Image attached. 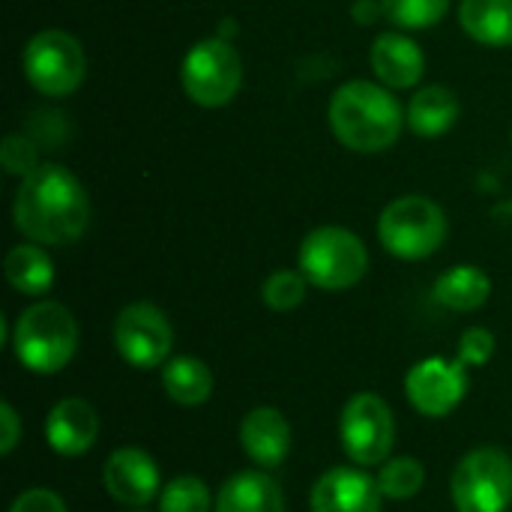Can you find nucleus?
I'll return each mask as SVG.
<instances>
[{
	"mask_svg": "<svg viewBox=\"0 0 512 512\" xmlns=\"http://www.w3.org/2000/svg\"><path fill=\"white\" fill-rule=\"evenodd\" d=\"M327 120L339 144L354 153L390 150L399 141L402 126L408 123L390 87L375 84V81H360V78L342 84L333 93Z\"/></svg>",
	"mask_w": 512,
	"mask_h": 512,
	"instance_id": "nucleus-2",
	"label": "nucleus"
},
{
	"mask_svg": "<svg viewBox=\"0 0 512 512\" xmlns=\"http://www.w3.org/2000/svg\"><path fill=\"white\" fill-rule=\"evenodd\" d=\"M450 495L459 512H507L512 504V459L498 447L471 450L453 471Z\"/></svg>",
	"mask_w": 512,
	"mask_h": 512,
	"instance_id": "nucleus-8",
	"label": "nucleus"
},
{
	"mask_svg": "<svg viewBox=\"0 0 512 512\" xmlns=\"http://www.w3.org/2000/svg\"><path fill=\"white\" fill-rule=\"evenodd\" d=\"M174 345L165 312L153 303H129L114 321V348L135 369H156Z\"/></svg>",
	"mask_w": 512,
	"mask_h": 512,
	"instance_id": "nucleus-10",
	"label": "nucleus"
},
{
	"mask_svg": "<svg viewBox=\"0 0 512 512\" xmlns=\"http://www.w3.org/2000/svg\"><path fill=\"white\" fill-rule=\"evenodd\" d=\"M423 483H426V468L411 456L387 459L381 474H378L381 495L390 501H408V498L420 495Z\"/></svg>",
	"mask_w": 512,
	"mask_h": 512,
	"instance_id": "nucleus-23",
	"label": "nucleus"
},
{
	"mask_svg": "<svg viewBox=\"0 0 512 512\" xmlns=\"http://www.w3.org/2000/svg\"><path fill=\"white\" fill-rule=\"evenodd\" d=\"M162 387L171 402L195 408L213 396V372L198 357H174L162 369Z\"/></svg>",
	"mask_w": 512,
	"mask_h": 512,
	"instance_id": "nucleus-22",
	"label": "nucleus"
},
{
	"mask_svg": "<svg viewBox=\"0 0 512 512\" xmlns=\"http://www.w3.org/2000/svg\"><path fill=\"white\" fill-rule=\"evenodd\" d=\"M432 294L450 312H477L486 306V300L492 294V282L480 267L459 264L438 276Z\"/></svg>",
	"mask_w": 512,
	"mask_h": 512,
	"instance_id": "nucleus-20",
	"label": "nucleus"
},
{
	"mask_svg": "<svg viewBox=\"0 0 512 512\" xmlns=\"http://www.w3.org/2000/svg\"><path fill=\"white\" fill-rule=\"evenodd\" d=\"M369 267L363 240L342 225H321L300 243V273L321 291L354 288Z\"/></svg>",
	"mask_w": 512,
	"mask_h": 512,
	"instance_id": "nucleus-5",
	"label": "nucleus"
},
{
	"mask_svg": "<svg viewBox=\"0 0 512 512\" xmlns=\"http://www.w3.org/2000/svg\"><path fill=\"white\" fill-rule=\"evenodd\" d=\"M0 429H3V435H0V453L9 456L15 450L18 438H21V420H18V414H15V408L9 402L0 405Z\"/></svg>",
	"mask_w": 512,
	"mask_h": 512,
	"instance_id": "nucleus-30",
	"label": "nucleus"
},
{
	"mask_svg": "<svg viewBox=\"0 0 512 512\" xmlns=\"http://www.w3.org/2000/svg\"><path fill=\"white\" fill-rule=\"evenodd\" d=\"M306 288H309V279L303 273L276 270V273L267 276V282L261 288V297L273 312H291L306 300Z\"/></svg>",
	"mask_w": 512,
	"mask_h": 512,
	"instance_id": "nucleus-26",
	"label": "nucleus"
},
{
	"mask_svg": "<svg viewBox=\"0 0 512 512\" xmlns=\"http://www.w3.org/2000/svg\"><path fill=\"white\" fill-rule=\"evenodd\" d=\"M462 30L489 48L512 45V0H462L459 3Z\"/></svg>",
	"mask_w": 512,
	"mask_h": 512,
	"instance_id": "nucleus-19",
	"label": "nucleus"
},
{
	"mask_svg": "<svg viewBox=\"0 0 512 512\" xmlns=\"http://www.w3.org/2000/svg\"><path fill=\"white\" fill-rule=\"evenodd\" d=\"M21 69L36 93L48 99H63L81 87L87 72V57L72 33L48 27L30 36V42L24 45Z\"/></svg>",
	"mask_w": 512,
	"mask_h": 512,
	"instance_id": "nucleus-6",
	"label": "nucleus"
},
{
	"mask_svg": "<svg viewBox=\"0 0 512 512\" xmlns=\"http://www.w3.org/2000/svg\"><path fill=\"white\" fill-rule=\"evenodd\" d=\"M351 15L357 24H375L378 15H384V6H381V0H357Z\"/></svg>",
	"mask_w": 512,
	"mask_h": 512,
	"instance_id": "nucleus-31",
	"label": "nucleus"
},
{
	"mask_svg": "<svg viewBox=\"0 0 512 512\" xmlns=\"http://www.w3.org/2000/svg\"><path fill=\"white\" fill-rule=\"evenodd\" d=\"M105 492L123 507H147L162 495V477L156 462L138 447H120L108 456L102 468Z\"/></svg>",
	"mask_w": 512,
	"mask_h": 512,
	"instance_id": "nucleus-12",
	"label": "nucleus"
},
{
	"mask_svg": "<svg viewBox=\"0 0 512 512\" xmlns=\"http://www.w3.org/2000/svg\"><path fill=\"white\" fill-rule=\"evenodd\" d=\"M78 348V324L63 303L39 300L24 309L12 330V351L33 375H57Z\"/></svg>",
	"mask_w": 512,
	"mask_h": 512,
	"instance_id": "nucleus-3",
	"label": "nucleus"
},
{
	"mask_svg": "<svg viewBox=\"0 0 512 512\" xmlns=\"http://www.w3.org/2000/svg\"><path fill=\"white\" fill-rule=\"evenodd\" d=\"M159 512H213V495L198 477H177L159 495Z\"/></svg>",
	"mask_w": 512,
	"mask_h": 512,
	"instance_id": "nucleus-25",
	"label": "nucleus"
},
{
	"mask_svg": "<svg viewBox=\"0 0 512 512\" xmlns=\"http://www.w3.org/2000/svg\"><path fill=\"white\" fill-rule=\"evenodd\" d=\"M381 6L399 30H426L447 15L450 0H381Z\"/></svg>",
	"mask_w": 512,
	"mask_h": 512,
	"instance_id": "nucleus-24",
	"label": "nucleus"
},
{
	"mask_svg": "<svg viewBox=\"0 0 512 512\" xmlns=\"http://www.w3.org/2000/svg\"><path fill=\"white\" fill-rule=\"evenodd\" d=\"M216 512H285V495L267 471H240L219 489Z\"/></svg>",
	"mask_w": 512,
	"mask_h": 512,
	"instance_id": "nucleus-17",
	"label": "nucleus"
},
{
	"mask_svg": "<svg viewBox=\"0 0 512 512\" xmlns=\"http://www.w3.org/2000/svg\"><path fill=\"white\" fill-rule=\"evenodd\" d=\"M381 486L360 468H330L312 489V512H381Z\"/></svg>",
	"mask_w": 512,
	"mask_h": 512,
	"instance_id": "nucleus-13",
	"label": "nucleus"
},
{
	"mask_svg": "<svg viewBox=\"0 0 512 512\" xmlns=\"http://www.w3.org/2000/svg\"><path fill=\"white\" fill-rule=\"evenodd\" d=\"M339 441L354 465L360 468L384 465L396 441V423L390 405L378 393L351 396L348 405L342 408Z\"/></svg>",
	"mask_w": 512,
	"mask_h": 512,
	"instance_id": "nucleus-9",
	"label": "nucleus"
},
{
	"mask_svg": "<svg viewBox=\"0 0 512 512\" xmlns=\"http://www.w3.org/2000/svg\"><path fill=\"white\" fill-rule=\"evenodd\" d=\"M90 195L63 165H39L27 174L12 201L15 228L39 246H66L90 228Z\"/></svg>",
	"mask_w": 512,
	"mask_h": 512,
	"instance_id": "nucleus-1",
	"label": "nucleus"
},
{
	"mask_svg": "<svg viewBox=\"0 0 512 512\" xmlns=\"http://www.w3.org/2000/svg\"><path fill=\"white\" fill-rule=\"evenodd\" d=\"M408 126L420 138H438L459 120V96L447 84H429L408 102Z\"/></svg>",
	"mask_w": 512,
	"mask_h": 512,
	"instance_id": "nucleus-18",
	"label": "nucleus"
},
{
	"mask_svg": "<svg viewBox=\"0 0 512 512\" xmlns=\"http://www.w3.org/2000/svg\"><path fill=\"white\" fill-rule=\"evenodd\" d=\"M240 444L261 471H273L291 453V426L282 411L255 408L240 423Z\"/></svg>",
	"mask_w": 512,
	"mask_h": 512,
	"instance_id": "nucleus-15",
	"label": "nucleus"
},
{
	"mask_svg": "<svg viewBox=\"0 0 512 512\" xmlns=\"http://www.w3.org/2000/svg\"><path fill=\"white\" fill-rule=\"evenodd\" d=\"M9 512H66V504L51 489H27L15 498Z\"/></svg>",
	"mask_w": 512,
	"mask_h": 512,
	"instance_id": "nucleus-29",
	"label": "nucleus"
},
{
	"mask_svg": "<svg viewBox=\"0 0 512 512\" xmlns=\"http://www.w3.org/2000/svg\"><path fill=\"white\" fill-rule=\"evenodd\" d=\"M495 354V336L486 327H468L459 339V360L465 366H486Z\"/></svg>",
	"mask_w": 512,
	"mask_h": 512,
	"instance_id": "nucleus-28",
	"label": "nucleus"
},
{
	"mask_svg": "<svg viewBox=\"0 0 512 512\" xmlns=\"http://www.w3.org/2000/svg\"><path fill=\"white\" fill-rule=\"evenodd\" d=\"M447 213L426 195H405L384 207L378 216L381 246L402 261H423L447 240Z\"/></svg>",
	"mask_w": 512,
	"mask_h": 512,
	"instance_id": "nucleus-4",
	"label": "nucleus"
},
{
	"mask_svg": "<svg viewBox=\"0 0 512 512\" xmlns=\"http://www.w3.org/2000/svg\"><path fill=\"white\" fill-rule=\"evenodd\" d=\"M180 81L195 105L222 108L243 84V60L225 36H207L186 51Z\"/></svg>",
	"mask_w": 512,
	"mask_h": 512,
	"instance_id": "nucleus-7",
	"label": "nucleus"
},
{
	"mask_svg": "<svg viewBox=\"0 0 512 512\" xmlns=\"http://www.w3.org/2000/svg\"><path fill=\"white\" fill-rule=\"evenodd\" d=\"M3 273H6V282L18 294H27V297H42L54 285V261L39 243H21L9 249L3 261Z\"/></svg>",
	"mask_w": 512,
	"mask_h": 512,
	"instance_id": "nucleus-21",
	"label": "nucleus"
},
{
	"mask_svg": "<svg viewBox=\"0 0 512 512\" xmlns=\"http://www.w3.org/2000/svg\"><path fill=\"white\" fill-rule=\"evenodd\" d=\"M372 69L384 87L408 90L423 78L426 57H423V48L411 36L390 30L372 42Z\"/></svg>",
	"mask_w": 512,
	"mask_h": 512,
	"instance_id": "nucleus-16",
	"label": "nucleus"
},
{
	"mask_svg": "<svg viewBox=\"0 0 512 512\" xmlns=\"http://www.w3.org/2000/svg\"><path fill=\"white\" fill-rule=\"evenodd\" d=\"M405 396L423 417H447L468 396V366L444 357L420 360L405 378Z\"/></svg>",
	"mask_w": 512,
	"mask_h": 512,
	"instance_id": "nucleus-11",
	"label": "nucleus"
},
{
	"mask_svg": "<svg viewBox=\"0 0 512 512\" xmlns=\"http://www.w3.org/2000/svg\"><path fill=\"white\" fill-rule=\"evenodd\" d=\"M99 438V414L84 399H60L45 417V441L57 456H84Z\"/></svg>",
	"mask_w": 512,
	"mask_h": 512,
	"instance_id": "nucleus-14",
	"label": "nucleus"
},
{
	"mask_svg": "<svg viewBox=\"0 0 512 512\" xmlns=\"http://www.w3.org/2000/svg\"><path fill=\"white\" fill-rule=\"evenodd\" d=\"M0 162H3V171L12 174V177H27L39 168V153L33 147L30 138L24 135H6V141L0 144Z\"/></svg>",
	"mask_w": 512,
	"mask_h": 512,
	"instance_id": "nucleus-27",
	"label": "nucleus"
}]
</instances>
